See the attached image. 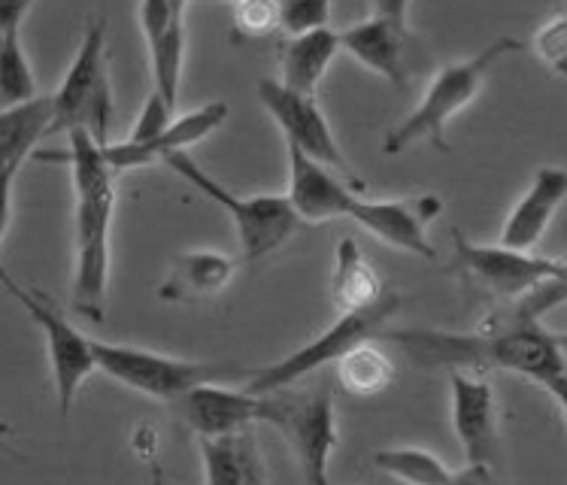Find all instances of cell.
<instances>
[{
    "label": "cell",
    "mask_w": 567,
    "mask_h": 485,
    "mask_svg": "<svg viewBox=\"0 0 567 485\" xmlns=\"http://www.w3.org/2000/svg\"><path fill=\"white\" fill-rule=\"evenodd\" d=\"M240 261L209 249L179 252L171 261L167 277L158 286V301L164 303H197L216 298L231 286Z\"/></svg>",
    "instance_id": "ffe728a7"
},
{
    "label": "cell",
    "mask_w": 567,
    "mask_h": 485,
    "mask_svg": "<svg viewBox=\"0 0 567 485\" xmlns=\"http://www.w3.org/2000/svg\"><path fill=\"white\" fill-rule=\"evenodd\" d=\"M385 289L389 286L373 270L368 255L361 252L359 242L352 240V237H343V240L337 242L334 267H331V277H328V291H331V301H334L337 310H368V307L380 301Z\"/></svg>",
    "instance_id": "cb8c5ba5"
},
{
    "label": "cell",
    "mask_w": 567,
    "mask_h": 485,
    "mask_svg": "<svg viewBox=\"0 0 567 485\" xmlns=\"http://www.w3.org/2000/svg\"><path fill=\"white\" fill-rule=\"evenodd\" d=\"M446 209L441 195H413L394 197V200H368L355 197L349 207L347 219L359 221L364 231H371L392 249L419 255V258H434V246L429 240V225L441 219Z\"/></svg>",
    "instance_id": "4fadbf2b"
},
{
    "label": "cell",
    "mask_w": 567,
    "mask_h": 485,
    "mask_svg": "<svg viewBox=\"0 0 567 485\" xmlns=\"http://www.w3.org/2000/svg\"><path fill=\"white\" fill-rule=\"evenodd\" d=\"M452 431L467 464L498 462V392L480 373L452 370Z\"/></svg>",
    "instance_id": "5bb4252c"
},
{
    "label": "cell",
    "mask_w": 567,
    "mask_h": 485,
    "mask_svg": "<svg viewBox=\"0 0 567 485\" xmlns=\"http://www.w3.org/2000/svg\"><path fill=\"white\" fill-rule=\"evenodd\" d=\"M534 52L546 68L565 76L567 70V10H556L534 34Z\"/></svg>",
    "instance_id": "f1b7e54d"
},
{
    "label": "cell",
    "mask_w": 567,
    "mask_h": 485,
    "mask_svg": "<svg viewBox=\"0 0 567 485\" xmlns=\"http://www.w3.org/2000/svg\"><path fill=\"white\" fill-rule=\"evenodd\" d=\"M410 3L404 0H377L368 16L347 31H337L340 52H349L361 68L406 89V47H410Z\"/></svg>",
    "instance_id": "7c38bea8"
},
{
    "label": "cell",
    "mask_w": 567,
    "mask_h": 485,
    "mask_svg": "<svg viewBox=\"0 0 567 485\" xmlns=\"http://www.w3.org/2000/svg\"><path fill=\"white\" fill-rule=\"evenodd\" d=\"M207 485H265V464L252 427L200 440Z\"/></svg>",
    "instance_id": "603a6c76"
},
{
    "label": "cell",
    "mask_w": 567,
    "mask_h": 485,
    "mask_svg": "<svg viewBox=\"0 0 567 485\" xmlns=\"http://www.w3.org/2000/svg\"><path fill=\"white\" fill-rule=\"evenodd\" d=\"M401 303H404V298L398 291L385 289L380 301L368 307V310L340 312V319L328 331L316 337V340H310L307 347L295 349L291 355H286L277 364L258 368V373L246 382L244 389L249 394H265L274 392V389L298 385L310 373L322 370L324 364H337V361L347 355L349 349H355L359 343H368L380 331H385V324H389L394 312L401 310Z\"/></svg>",
    "instance_id": "9c48e42d"
},
{
    "label": "cell",
    "mask_w": 567,
    "mask_h": 485,
    "mask_svg": "<svg viewBox=\"0 0 567 485\" xmlns=\"http://www.w3.org/2000/svg\"><path fill=\"white\" fill-rule=\"evenodd\" d=\"M231 24L237 40H265V37L277 34V3H265V0L234 3Z\"/></svg>",
    "instance_id": "f546056e"
},
{
    "label": "cell",
    "mask_w": 567,
    "mask_h": 485,
    "mask_svg": "<svg viewBox=\"0 0 567 485\" xmlns=\"http://www.w3.org/2000/svg\"><path fill=\"white\" fill-rule=\"evenodd\" d=\"M277 28L286 37H301L310 31L331 28V3L328 0H286L277 3Z\"/></svg>",
    "instance_id": "83f0119b"
},
{
    "label": "cell",
    "mask_w": 567,
    "mask_h": 485,
    "mask_svg": "<svg viewBox=\"0 0 567 485\" xmlns=\"http://www.w3.org/2000/svg\"><path fill=\"white\" fill-rule=\"evenodd\" d=\"M10 437H12V425L0 422V452H12L10 450Z\"/></svg>",
    "instance_id": "d6a6232c"
},
{
    "label": "cell",
    "mask_w": 567,
    "mask_h": 485,
    "mask_svg": "<svg viewBox=\"0 0 567 485\" xmlns=\"http://www.w3.org/2000/svg\"><path fill=\"white\" fill-rule=\"evenodd\" d=\"M337 380L347 389L349 394L359 398H371V394L385 392L394 382V364L392 359L368 343H359L355 349H349L343 359L337 361Z\"/></svg>",
    "instance_id": "484cf974"
},
{
    "label": "cell",
    "mask_w": 567,
    "mask_h": 485,
    "mask_svg": "<svg viewBox=\"0 0 567 485\" xmlns=\"http://www.w3.org/2000/svg\"><path fill=\"white\" fill-rule=\"evenodd\" d=\"M340 52V37L334 28L310 31L301 37H286L279 49V85L303 97H316L324 73Z\"/></svg>",
    "instance_id": "44dd1931"
},
{
    "label": "cell",
    "mask_w": 567,
    "mask_h": 485,
    "mask_svg": "<svg viewBox=\"0 0 567 485\" xmlns=\"http://www.w3.org/2000/svg\"><path fill=\"white\" fill-rule=\"evenodd\" d=\"M373 464L382 474L394 476L406 485H446L452 471L429 450L419 446H401V450L373 452Z\"/></svg>",
    "instance_id": "4316f807"
},
{
    "label": "cell",
    "mask_w": 567,
    "mask_h": 485,
    "mask_svg": "<svg viewBox=\"0 0 567 485\" xmlns=\"http://www.w3.org/2000/svg\"><path fill=\"white\" fill-rule=\"evenodd\" d=\"M34 3H0V113L37 97L31 61L22 47V24Z\"/></svg>",
    "instance_id": "7402d4cb"
},
{
    "label": "cell",
    "mask_w": 567,
    "mask_h": 485,
    "mask_svg": "<svg viewBox=\"0 0 567 485\" xmlns=\"http://www.w3.org/2000/svg\"><path fill=\"white\" fill-rule=\"evenodd\" d=\"M567 298L565 279H549L522 301L504 303L488 312L476 331H441V328H401L377 337L401 349L419 370H464L486 376L488 370H509L544 389L556 401L558 413L567 406L565 334L549 331L540 316L561 307Z\"/></svg>",
    "instance_id": "6da1fadb"
},
{
    "label": "cell",
    "mask_w": 567,
    "mask_h": 485,
    "mask_svg": "<svg viewBox=\"0 0 567 485\" xmlns=\"http://www.w3.org/2000/svg\"><path fill=\"white\" fill-rule=\"evenodd\" d=\"M225 122H228V104L225 101H213V104H204L200 110H192L186 116L174 118L150 143H137V146L134 143H106L104 158L116 174L131 171V167H146L152 162H164L167 155L186 152L188 146L207 140L213 131H219Z\"/></svg>",
    "instance_id": "ac0fdd59"
},
{
    "label": "cell",
    "mask_w": 567,
    "mask_h": 485,
    "mask_svg": "<svg viewBox=\"0 0 567 485\" xmlns=\"http://www.w3.org/2000/svg\"><path fill=\"white\" fill-rule=\"evenodd\" d=\"M94 368L106 373L110 380L122 382L125 389L155 398L171 404L179 394L192 392L197 385H246L258 368H240L225 361H186L171 359L162 352H150L140 347H122V343H104L92 340Z\"/></svg>",
    "instance_id": "5b68a950"
},
{
    "label": "cell",
    "mask_w": 567,
    "mask_h": 485,
    "mask_svg": "<svg viewBox=\"0 0 567 485\" xmlns=\"http://www.w3.org/2000/svg\"><path fill=\"white\" fill-rule=\"evenodd\" d=\"M255 92H258V101L267 110V116L274 118L279 131H282L286 146L307 155L310 162L334 171V174H340L349 183L364 185L355 176V171L349 167L347 158H343L340 143H337L334 131L328 125V118H324L322 106H319L316 97L289 92L277 80H261Z\"/></svg>",
    "instance_id": "8fae6325"
},
{
    "label": "cell",
    "mask_w": 567,
    "mask_h": 485,
    "mask_svg": "<svg viewBox=\"0 0 567 485\" xmlns=\"http://www.w3.org/2000/svg\"><path fill=\"white\" fill-rule=\"evenodd\" d=\"M258 410L255 422L274 425L289 443L295 462L301 467L307 485H331L328 462L337 450L334 389L316 382L310 389H274L255 394Z\"/></svg>",
    "instance_id": "277c9868"
},
{
    "label": "cell",
    "mask_w": 567,
    "mask_h": 485,
    "mask_svg": "<svg viewBox=\"0 0 567 485\" xmlns=\"http://www.w3.org/2000/svg\"><path fill=\"white\" fill-rule=\"evenodd\" d=\"M171 122H174V110L164 104L158 94L152 92L150 97H146L143 110H140L137 125H134V131H131V137H127L125 143H134V146H137V143H150V140L158 137Z\"/></svg>",
    "instance_id": "4dcf8cb0"
},
{
    "label": "cell",
    "mask_w": 567,
    "mask_h": 485,
    "mask_svg": "<svg viewBox=\"0 0 567 485\" xmlns=\"http://www.w3.org/2000/svg\"><path fill=\"white\" fill-rule=\"evenodd\" d=\"M186 3H164L146 0L137 7V22L146 40L152 68V92L164 104L176 110L179 80H183V59H186Z\"/></svg>",
    "instance_id": "9a60e30c"
},
{
    "label": "cell",
    "mask_w": 567,
    "mask_h": 485,
    "mask_svg": "<svg viewBox=\"0 0 567 485\" xmlns=\"http://www.w3.org/2000/svg\"><path fill=\"white\" fill-rule=\"evenodd\" d=\"M0 286L22 303V310L31 316V322L47 337V355L49 368H52V382H55V398H59V413L68 419L82 382L97 370L94 368L92 337H85L80 328H73L43 291L19 286L3 265H0Z\"/></svg>",
    "instance_id": "30bf717a"
},
{
    "label": "cell",
    "mask_w": 567,
    "mask_h": 485,
    "mask_svg": "<svg viewBox=\"0 0 567 485\" xmlns=\"http://www.w3.org/2000/svg\"><path fill=\"white\" fill-rule=\"evenodd\" d=\"M52 125V104L49 97H34L22 106L0 113V167H22L24 158L49 134Z\"/></svg>",
    "instance_id": "d4e9b609"
},
{
    "label": "cell",
    "mask_w": 567,
    "mask_h": 485,
    "mask_svg": "<svg viewBox=\"0 0 567 485\" xmlns=\"http://www.w3.org/2000/svg\"><path fill=\"white\" fill-rule=\"evenodd\" d=\"M167 410L186 431L200 440H213L252 427L258 398L246 392L244 385L213 382V385H197L192 392L179 394L167 404Z\"/></svg>",
    "instance_id": "2e32d148"
},
{
    "label": "cell",
    "mask_w": 567,
    "mask_h": 485,
    "mask_svg": "<svg viewBox=\"0 0 567 485\" xmlns=\"http://www.w3.org/2000/svg\"><path fill=\"white\" fill-rule=\"evenodd\" d=\"M68 152H52L49 162H68L73 179V310L92 322L106 319L110 286V225L116 209V171L106 164L104 146L89 134H68Z\"/></svg>",
    "instance_id": "7a4b0ae2"
},
{
    "label": "cell",
    "mask_w": 567,
    "mask_h": 485,
    "mask_svg": "<svg viewBox=\"0 0 567 485\" xmlns=\"http://www.w3.org/2000/svg\"><path fill=\"white\" fill-rule=\"evenodd\" d=\"M164 164H167L176 176H183L195 192H200L207 200H213L216 207H221L231 216L234 228H237V240H240V261H244V265L261 261L267 255H274L277 249H282V246L291 240V234L298 231V225H301V221L295 219V213H291L286 195H234V192H228L219 179H213L188 152L167 155Z\"/></svg>",
    "instance_id": "52a82bcc"
},
{
    "label": "cell",
    "mask_w": 567,
    "mask_h": 485,
    "mask_svg": "<svg viewBox=\"0 0 567 485\" xmlns=\"http://www.w3.org/2000/svg\"><path fill=\"white\" fill-rule=\"evenodd\" d=\"M452 258L446 274L462 282L464 289L504 307L522 301L525 295L540 289L549 279H565L561 258H544L532 252H513L504 246H483L467 240L458 228L452 231Z\"/></svg>",
    "instance_id": "ba28073f"
},
{
    "label": "cell",
    "mask_w": 567,
    "mask_h": 485,
    "mask_svg": "<svg viewBox=\"0 0 567 485\" xmlns=\"http://www.w3.org/2000/svg\"><path fill=\"white\" fill-rule=\"evenodd\" d=\"M49 104H52V125L47 137L82 131L97 146H106V134L113 125V82H110L104 19H94L82 34L80 49L70 61L59 92L49 97Z\"/></svg>",
    "instance_id": "8992f818"
},
{
    "label": "cell",
    "mask_w": 567,
    "mask_h": 485,
    "mask_svg": "<svg viewBox=\"0 0 567 485\" xmlns=\"http://www.w3.org/2000/svg\"><path fill=\"white\" fill-rule=\"evenodd\" d=\"M519 49L522 43L516 37H498L471 59L455 61V64H446V68L437 70L416 110L385 134L382 152L385 155H401L410 146L422 143V140L431 143L437 152H450V143H446L450 118H455L462 110L474 104L480 92L486 89L492 70L498 68L507 55L519 52Z\"/></svg>",
    "instance_id": "3957f363"
},
{
    "label": "cell",
    "mask_w": 567,
    "mask_h": 485,
    "mask_svg": "<svg viewBox=\"0 0 567 485\" xmlns=\"http://www.w3.org/2000/svg\"><path fill=\"white\" fill-rule=\"evenodd\" d=\"M289 152V200L295 219L307 225H322V221L347 219L352 200L361 195L364 185H355L343 179L334 171H328L322 164L310 162L298 149Z\"/></svg>",
    "instance_id": "e0dca14e"
},
{
    "label": "cell",
    "mask_w": 567,
    "mask_h": 485,
    "mask_svg": "<svg viewBox=\"0 0 567 485\" xmlns=\"http://www.w3.org/2000/svg\"><path fill=\"white\" fill-rule=\"evenodd\" d=\"M567 195V174L561 167H537L528 188L509 209L507 221L501 228L498 246L513 252H532L549 228Z\"/></svg>",
    "instance_id": "d6986e66"
},
{
    "label": "cell",
    "mask_w": 567,
    "mask_h": 485,
    "mask_svg": "<svg viewBox=\"0 0 567 485\" xmlns=\"http://www.w3.org/2000/svg\"><path fill=\"white\" fill-rule=\"evenodd\" d=\"M446 485H498V476H495V467H486V464H464L462 471H452Z\"/></svg>",
    "instance_id": "1f68e13d"
}]
</instances>
